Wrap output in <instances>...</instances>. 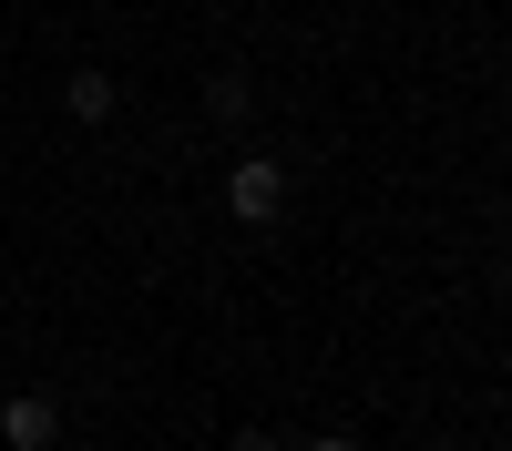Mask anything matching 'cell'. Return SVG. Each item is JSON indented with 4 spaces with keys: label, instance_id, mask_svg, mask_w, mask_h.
Returning <instances> with one entry per match:
<instances>
[{
    "label": "cell",
    "instance_id": "1",
    "mask_svg": "<svg viewBox=\"0 0 512 451\" xmlns=\"http://www.w3.org/2000/svg\"><path fill=\"white\" fill-rule=\"evenodd\" d=\"M226 216H236V226H277V216H287V164H277V154H246L236 175H226Z\"/></svg>",
    "mask_w": 512,
    "mask_h": 451
},
{
    "label": "cell",
    "instance_id": "2",
    "mask_svg": "<svg viewBox=\"0 0 512 451\" xmlns=\"http://www.w3.org/2000/svg\"><path fill=\"white\" fill-rule=\"evenodd\" d=\"M52 441H62V400L21 390L11 410H0V451H52Z\"/></svg>",
    "mask_w": 512,
    "mask_h": 451
},
{
    "label": "cell",
    "instance_id": "3",
    "mask_svg": "<svg viewBox=\"0 0 512 451\" xmlns=\"http://www.w3.org/2000/svg\"><path fill=\"white\" fill-rule=\"evenodd\" d=\"M62 113H72V123H113V113H123V93H113V72H103V62H82V72L62 82Z\"/></svg>",
    "mask_w": 512,
    "mask_h": 451
},
{
    "label": "cell",
    "instance_id": "4",
    "mask_svg": "<svg viewBox=\"0 0 512 451\" xmlns=\"http://www.w3.org/2000/svg\"><path fill=\"white\" fill-rule=\"evenodd\" d=\"M246 113H256V93H246V72H216V82H205V123H226V134H236Z\"/></svg>",
    "mask_w": 512,
    "mask_h": 451
},
{
    "label": "cell",
    "instance_id": "5",
    "mask_svg": "<svg viewBox=\"0 0 512 451\" xmlns=\"http://www.w3.org/2000/svg\"><path fill=\"white\" fill-rule=\"evenodd\" d=\"M226 451H287V431H236Z\"/></svg>",
    "mask_w": 512,
    "mask_h": 451
},
{
    "label": "cell",
    "instance_id": "6",
    "mask_svg": "<svg viewBox=\"0 0 512 451\" xmlns=\"http://www.w3.org/2000/svg\"><path fill=\"white\" fill-rule=\"evenodd\" d=\"M308 451H369V441H359V431H318Z\"/></svg>",
    "mask_w": 512,
    "mask_h": 451
},
{
    "label": "cell",
    "instance_id": "7",
    "mask_svg": "<svg viewBox=\"0 0 512 451\" xmlns=\"http://www.w3.org/2000/svg\"><path fill=\"white\" fill-rule=\"evenodd\" d=\"M93 451H113V441H93Z\"/></svg>",
    "mask_w": 512,
    "mask_h": 451
}]
</instances>
